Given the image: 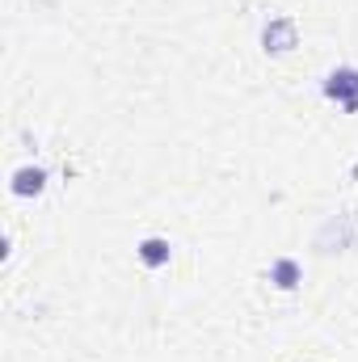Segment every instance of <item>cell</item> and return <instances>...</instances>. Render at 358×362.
Instances as JSON below:
<instances>
[{
  "mask_svg": "<svg viewBox=\"0 0 358 362\" xmlns=\"http://www.w3.org/2000/svg\"><path fill=\"white\" fill-rule=\"evenodd\" d=\"M358 245V215L354 211H342V215H329L316 232V249L321 253H346Z\"/></svg>",
  "mask_w": 358,
  "mask_h": 362,
  "instance_id": "obj_1",
  "label": "cell"
},
{
  "mask_svg": "<svg viewBox=\"0 0 358 362\" xmlns=\"http://www.w3.org/2000/svg\"><path fill=\"white\" fill-rule=\"evenodd\" d=\"M321 93L337 105V110H346V114H358V68L354 64H342V68H333L325 81H321Z\"/></svg>",
  "mask_w": 358,
  "mask_h": 362,
  "instance_id": "obj_2",
  "label": "cell"
},
{
  "mask_svg": "<svg viewBox=\"0 0 358 362\" xmlns=\"http://www.w3.org/2000/svg\"><path fill=\"white\" fill-rule=\"evenodd\" d=\"M295 42H299V25H295V17L274 13L266 25H262V51H266V55H287V51H295Z\"/></svg>",
  "mask_w": 358,
  "mask_h": 362,
  "instance_id": "obj_3",
  "label": "cell"
},
{
  "mask_svg": "<svg viewBox=\"0 0 358 362\" xmlns=\"http://www.w3.org/2000/svg\"><path fill=\"white\" fill-rule=\"evenodd\" d=\"M135 257H139V266L161 270V266L173 262V245H169V236H144V240L135 245Z\"/></svg>",
  "mask_w": 358,
  "mask_h": 362,
  "instance_id": "obj_4",
  "label": "cell"
},
{
  "mask_svg": "<svg viewBox=\"0 0 358 362\" xmlns=\"http://www.w3.org/2000/svg\"><path fill=\"white\" fill-rule=\"evenodd\" d=\"M8 189H13L17 198H38V194L47 189V169H42V165H21V169H13Z\"/></svg>",
  "mask_w": 358,
  "mask_h": 362,
  "instance_id": "obj_5",
  "label": "cell"
},
{
  "mask_svg": "<svg viewBox=\"0 0 358 362\" xmlns=\"http://www.w3.org/2000/svg\"><path fill=\"white\" fill-rule=\"evenodd\" d=\"M270 282H274L278 291H299V282H304L299 257H274V262H270Z\"/></svg>",
  "mask_w": 358,
  "mask_h": 362,
  "instance_id": "obj_6",
  "label": "cell"
}]
</instances>
